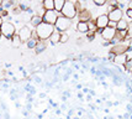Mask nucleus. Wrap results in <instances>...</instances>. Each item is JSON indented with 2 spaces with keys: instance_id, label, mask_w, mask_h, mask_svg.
Segmentation results:
<instances>
[{
  "instance_id": "nucleus-1",
  "label": "nucleus",
  "mask_w": 132,
  "mask_h": 119,
  "mask_svg": "<svg viewBox=\"0 0 132 119\" xmlns=\"http://www.w3.org/2000/svg\"><path fill=\"white\" fill-rule=\"evenodd\" d=\"M56 29L53 25H50V24H46V23H41L35 29V31H36V34L38 36V39L41 41H46V40L50 39V36L53 34V31H54Z\"/></svg>"
},
{
  "instance_id": "nucleus-2",
  "label": "nucleus",
  "mask_w": 132,
  "mask_h": 119,
  "mask_svg": "<svg viewBox=\"0 0 132 119\" xmlns=\"http://www.w3.org/2000/svg\"><path fill=\"white\" fill-rule=\"evenodd\" d=\"M0 31H1L3 37H5L6 40H11L12 36L17 32L16 26L12 24V21H4L0 27Z\"/></svg>"
},
{
  "instance_id": "nucleus-3",
  "label": "nucleus",
  "mask_w": 132,
  "mask_h": 119,
  "mask_svg": "<svg viewBox=\"0 0 132 119\" xmlns=\"http://www.w3.org/2000/svg\"><path fill=\"white\" fill-rule=\"evenodd\" d=\"M61 14H62V16L67 17V19H69V20L75 19L78 12H77V10H75L74 1H65V3H64L63 9H62V11H61Z\"/></svg>"
},
{
  "instance_id": "nucleus-4",
  "label": "nucleus",
  "mask_w": 132,
  "mask_h": 119,
  "mask_svg": "<svg viewBox=\"0 0 132 119\" xmlns=\"http://www.w3.org/2000/svg\"><path fill=\"white\" fill-rule=\"evenodd\" d=\"M70 26H72V20H69V19H67L64 16H58L57 21L54 24V29L57 31H59L61 34L62 32H67L70 29Z\"/></svg>"
},
{
  "instance_id": "nucleus-5",
  "label": "nucleus",
  "mask_w": 132,
  "mask_h": 119,
  "mask_svg": "<svg viewBox=\"0 0 132 119\" xmlns=\"http://www.w3.org/2000/svg\"><path fill=\"white\" fill-rule=\"evenodd\" d=\"M17 35H19V37L21 40V42H27L30 39H31V36H32V30L30 29V26L27 25H25L22 27H20V30L17 31Z\"/></svg>"
},
{
  "instance_id": "nucleus-6",
  "label": "nucleus",
  "mask_w": 132,
  "mask_h": 119,
  "mask_svg": "<svg viewBox=\"0 0 132 119\" xmlns=\"http://www.w3.org/2000/svg\"><path fill=\"white\" fill-rule=\"evenodd\" d=\"M57 19H58V14L54 11V10H51V11L45 12V15H43V17H42V21L54 26V24H56V21H57Z\"/></svg>"
},
{
  "instance_id": "nucleus-7",
  "label": "nucleus",
  "mask_w": 132,
  "mask_h": 119,
  "mask_svg": "<svg viewBox=\"0 0 132 119\" xmlns=\"http://www.w3.org/2000/svg\"><path fill=\"white\" fill-rule=\"evenodd\" d=\"M127 41H128V40H126V42H120V44H117V45L112 46L111 50H110V52L114 53L115 56L127 53Z\"/></svg>"
},
{
  "instance_id": "nucleus-8",
  "label": "nucleus",
  "mask_w": 132,
  "mask_h": 119,
  "mask_svg": "<svg viewBox=\"0 0 132 119\" xmlns=\"http://www.w3.org/2000/svg\"><path fill=\"white\" fill-rule=\"evenodd\" d=\"M106 15L109 17V21H114V23H116V24L123 19V11H122L121 9H119V8L114 9L112 11L109 12V14H106Z\"/></svg>"
},
{
  "instance_id": "nucleus-9",
  "label": "nucleus",
  "mask_w": 132,
  "mask_h": 119,
  "mask_svg": "<svg viewBox=\"0 0 132 119\" xmlns=\"http://www.w3.org/2000/svg\"><path fill=\"white\" fill-rule=\"evenodd\" d=\"M95 25H96L98 30H104L105 27H108V25H109V17H108V15L106 14L99 15L95 19Z\"/></svg>"
},
{
  "instance_id": "nucleus-10",
  "label": "nucleus",
  "mask_w": 132,
  "mask_h": 119,
  "mask_svg": "<svg viewBox=\"0 0 132 119\" xmlns=\"http://www.w3.org/2000/svg\"><path fill=\"white\" fill-rule=\"evenodd\" d=\"M101 37H103L106 42H109V41H111L112 39H115L116 36V29H112V27H105L104 30H101Z\"/></svg>"
},
{
  "instance_id": "nucleus-11",
  "label": "nucleus",
  "mask_w": 132,
  "mask_h": 119,
  "mask_svg": "<svg viewBox=\"0 0 132 119\" xmlns=\"http://www.w3.org/2000/svg\"><path fill=\"white\" fill-rule=\"evenodd\" d=\"M77 17H78L79 23H88L89 20H92V11L89 9H84L77 14Z\"/></svg>"
},
{
  "instance_id": "nucleus-12",
  "label": "nucleus",
  "mask_w": 132,
  "mask_h": 119,
  "mask_svg": "<svg viewBox=\"0 0 132 119\" xmlns=\"http://www.w3.org/2000/svg\"><path fill=\"white\" fill-rule=\"evenodd\" d=\"M127 61H128L127 53H123V55H117V56H115L114 63H115L116 66H125Z\"/></svg>"
},
{
  "instance_id": "nucleus-13",
  "label": "nucleus",
  "mask_w": 132,
  "mask_h": 119,
  "mask_svg": "<svg viewBox=\"0 0 132 119\" xmlns=\"http://www.w3.org/2000/svg\"><path fill=\"white\" fill-rule=\"evenodd\" d=\"M59 39H61V32L59 31H57V30H54L53 31V34L50 36V42H51L52 45H56V44H58L59 42Z\"/></svg>"
},
{
  "instance_id": "nucleus-14",
  "label": "nucleus",
  "mask_w": 132,
  "mask_h": 119,
  "mask_svg": "<svg viewBox=\"0 0 132 119\" xmlns=\"http://www.w3.org/2000/svg\"><path fill=\"white\" fill-rule=\"evenodd\" d=\"M42 8H43L46 11L54 10V0H45V1L42 3Z\"/></svg>"
},
{
  "instance_id": "nucleus-15",
  "label": "nucleus",
  "mask_w": 132,
  "mask_h": 119,
  "mask_svg": "<svg viewBox=\"0 0 132 119\" xmlns=\"http://www.w3.org/2000/svg\"><path fill=\"white\" fill-rule=\"evenodd\" d=\"M41 23H43V21H42V17L37 16V15H34V16H31V19H30V25L34 29L37 27Z\"/></svg>"
},
{
  "instance_id": "nucleus-16",
  "label": "nucleus",
  "mask_w": 132,
  "mask_h": 119,
  "mask_svg": "<svg viewBox=\"0 0 132 119\" xmlns=\"http://www.w3.org/2000/svg\"><path fill=\"white\" fill-rule=\"evenodd\" d=\"M46 48H47L46 41H38L37 45H36V47H35V51H36V53H42Z\"/></svg>"
},
{
  "instance_id": "nucleus-17",
  "label": "nucleus",
  "mask_w": 132,
  "mask_h": 119,
  "mask_svg": "<svg viewBox=\"0 0 132 119\" xmlns=\"http://www.w3.org/2000/svg\"><path fill=\"white\" fill-rule=\"evenodd\" d=\"M77 31H79L81 34H86L89 31V27H88V24L86 23H77Z\"/></svg>"
},
{
  "instance_id": "nucleus-18",
  "label": "nucleus",
  "mask_w": 132,
  "mask_h": 119,
  "mask_svg": "<svg viewBox=\"0 0 132 119\" xmlns=\"http://www.w3.org/2000/svg\"><path fill=\"white\" fill-rule=\"evenodd\" d=\"M64 0H54V11L57 12V14H61L62 11V9H63L64 6Z\"/></svg>"
},
{
  "instance_id": "nucleus-19",
  "label": "nucleus",
  "mask_w": 132,
  "mask_h": 119,
  "mask_svg": "<svg viewBox=\"0 0 132 119\" xmlns=\"http://www.w3.org/2000/svg\"><path fill=\"white\" fill-rule=\"evenodd\" d=\"M128 26H130V24L127 23L125 19H122V20H120L119 23H117V25H116V30H128Z\"/></svg>"
},
{
  "instance_id": "nucleus-20",
  "label": "nucleus",
  "mask_w": 132,
  "mask_h": 119,
  "mask_svg": "<svg viewBox=\"0 0 132 119\" xmlns=\"http://www.w3.org/2000/svg\"><path fill=\"white\" fill-rule=\"evenodd\" d=\"M21 44H22V42H21V40H20V37H19V35H17V32H16L11 39V46L15 47V48H17V47L21 46Z\"/></svg>"
},
{
  "instance_id": "nucleus-21",
  "label": "nucleus",
  "mask_w": 132,
  "mask_h": 119,
  "mask_svg": "<svg viewBox=\"0 0 132 119\" xmlns=\"http://www.w3.org/2000/svg\"><path fill=\"white\" fill-rule=\"evenodd\" d=\"M14 6H15V3H14L12 0H5V1H3V4H1V8H3L4 10H6V11H9Z\"/></svg>"
},
{
  "instance_id": "nucleus-22",
  "label": "nucleus",
  "mask_w": 132,
  "mask_h": 119,
  "mask_svg": "<svg viewBox=\"0 0 132 119\" xmlns=\"http://www.w3.org/2000/svg\"><path fill=\"white\" fill-rule=\"evenodd\" d=\"M86 24H88L89 31H92V32H94V34H95V32H96V30H98V29H96V25H95V20H94V19H92V20H89Z\"/></svg>"
},
{
  "instance_id": "nucleus-23",
  "label": "nucleus",
  "mask_w": 132,
  "mask_h": 119,
  "mask_svg": "<svg viewBox=\"0 0 132 119\" xmlns=\"http://www.w3.org/2000/svg\"><path fill=\"white\" fill-rule=\"evenodd\" d=\"M37 42L38 41H36V40L34 39H30L27 42H26V47L29 48V50H35V47H36V45H37Z\"/></svg>"
},
{
  "instance_id": "nucleus-24",
  "label": "nucleus",
  "mask_w": 132,
  "mask_h": 119,
  "mask_svg": "<svg viewBox=\"0 0 132 119\" xmlns=\"http://www.w3.org/2000/svg\"><path fill=\"white\" fill-rule=\"evenodd\" d=\"M68 40H69L68 32H62V34H61V39H59V42H61V44H65V42H68Z\"/></svg>"
},
{
  "instance_id": "nucleus-25",
  "label": "nucleus",
  "mask_w": 132,
  "mask_h": 119,
  "mask_svg": "<svg viewBox=\"0 0 132 119\" xmlns=\"http://www.w3.org/2000/svg\"><path fill=\"white\" fill-rule=\"evenodd\" d=\"M106 0H94L93 1V4L95 6H98V8H100V6H104V5H106Z\"/></svg>"
},
{
  "instance_id": "nucleus-26",
  "label": "nucleus",
  "mask_w": 132,
  "mask_h": 119,
  "mask_svg": "<svg viewBox=\"0 0 132 119\" xmlns=\"http://www.w3.org/2000/svg\"><path fill=\"white\" fill-rule=\"evenodd\" d=\"M86 39H88V41H94V39H95V34L94 32H92V31H88L86 32Z\"/></svg>"
},
{
  "instance_id": "nucleus-27",
  "label": "nucleus",
  "mask_w": 132,
  "mask_h": 119,
  "mask_svg": "<svg viewBox=\"0 0 132 119\" xmlns=\"http://www.w3.org/2000/svg\"><path fill=\"white\" fill-rule=\"evenodd\" d=\"M108 60L111 61V62H114V60H115V55H114V53H111V52H109V55H108Z\"/></svg>"
},
{
  "instance_id": "nucleus-28",
  "label": "nucleus",
  "mask_w": 132,
  "mask_h": 119,
  "mask_svg": "<svg viewBox=\"0 0 132 119\" xmlns=\"http://www.w3.org/2000/svg\"><path fill=\"white\" fill-rule=\"evenodd\" d=\"M77 98H78V99H80V101H84V94H83L81 92H78V94H77Z\"/></svg>"
},
{
  "instance_id": "nucleus-29",
  "label": "nucleus",
  "mask_w": 132,
  "mask_h": 119,
  "mask_svg": "<svg viewBox=\"0 0 132 119\" xmlns=\"http://www.w3.org/2000/svg\"><path fill=\"white\" fill-rule=\"evenodd\" d=\"M116 25H117V24L114 23V21H109V25H108V26H109V27H112V29H116Z\"/></svg>"
},
{
  "instance_id": "nucleus-30",
  "label": "nucleus",
  "mask_w": 132,
  "mask_h": 119,
  "mask_svg": "<svg viewBox=\"0 0 132 119\" xmlns=\"http://www.w3.org/2000/svg\"><path fill=\"white\" fill-rule=\"evenodd\" d=\"M89 92H90V89H89L88 87H83V92H81L83 94H88Z\"/></svg>"
},
{
  "instance_id": "nucleus-31",
  "label": "nucleus",
  "mask_w": 132,
  "mask_h": 119,
  "mask_svg": "<svg viewBox=\"0 0 132 119\" xmlns=\"http://www.w3.org/2000/svg\"><path fill=\"white\" fill-rule=\"evenodd\" d=\"M85 99L88 101V102H92V101H93V96H92V94H86Z\"/></svg>"
},
{
  "instance_id": "nucleus-32",
  "label": "nucleus",
  "mask_w": 132,
  "mask_h": 119,
  "mask_svg": "<svg viewBox=\"0 0 132 119\" xmlns=\"http://www.w3.org/2000/svg\"><path fill=\"white\" fill-rule=\"evenodd\" d=\"M127 9L132 10V1H128V3H127Z\"/></svg>"
},
{
  "instance_id": "nucleus-33",
  "label": "nucleus",
  "mask_w": 132,
  "mask_h": 119,
  "mask_svg": "<svg viewBox=\"0 0 132 119\" xmlns=\"http://www.w3.org/2000/svg\"><path fill=\"white\" fill-rule=\"evenodd\" d=\"M56 114H57V115H61V114H62V110H61V109H56Z\"/></svg>"
},
{
  "instance_id": "nucleus-34",
  "label": "nucleus",
  "mask_w": 132,
  "mask_h": 119,
  "mask_svg": "<svg viewBox=\"0 0 132 119\" xmlns=\"http://www.w3.org/2000/svg\"><path fill=\"white\" fill-rule=\"evenodd\" d=\"M77 89L79 91V89H83V86L81 85H77Z\"/></svg>"
},
{
  "instance_id": "nucleus-35",
  "label": "nucleus",
  "mask_w": 132,
  "mask_h": 119,
  "mask_svg": "<svg viewBox=\"0 0 132 119\" xmlns=\"http://www.w3.org/2000/svg\"><path fill=\"white\" fill-rule=\"evenodd\" d=\"M3 23H4V19L0 16V27H1V25H3Z\"/></svg>"
},
{
  "instance_id": "nucleus-36",
  "label": "nucleus",
  "mask_w": 132,
  "mask_h": 119,
  "mask_svg": "<svg viewBox=\"0 0 132 119\" xmlns=\"http://www.w3.org/2000/svg\"><path fill=\"white\" fill-rule=\"evenodd\" d=\"M46 97V93H41L40 94V98H45Z\"/></svg>"
},
{
  "instance_id": "nucleus-37",
  "label": "nucleus",
  "mask_w": 132,
  "mask_h": 119,
  "mask_svg": "<svg viewBox=\"0 0 132 119\" xmlns=\"http://www.w3.org/2000/svg\"><path fill=\"white\" fill-rule=\"evenodd\" d=\"M101 103H103L101 99H96V104H101Z\"/></svg>"
},
{
  "instance_id": "nucleus-38",
  "label": "nucleus",
  "mask_w": 132,
  "mask_h": 119,
  "mask_svg": "<svg viewBox=\"0 0 132 119\" xmlns=\"http://www.w3.org/2000/svg\"><path fill=\"white\" fill-rule=\"evenodd\" d=\"M73 77H74V79H75V81H77V79L79 78V76H78V74H77V73H75V74H74V76H73Z\"/></svg>"
},
{
  "instance_id": "nucleus-39",
  "label": "nucleus",
  "mask_w": 132,
  "mask_h": 119,
  "mask_svg": "<svg viewBox=\"0 0 132 119\" xmlns=\"http://www.w3.org/2000/svg\"><path fill=\"white\" fill-rule=\"evenodd\" d=\"M5 67H6V68H9V67H11V65H10V63H6V65H5Z\"/></svg>"
},
{
  "instance_id": "nucleus-40",
  "label": "nucleus",
  "mask_w": 132,
  "mask_h": 119,
  "mask_svg": "<svg viewBox=\"0 0 132 119\" xmlns=\"http://www.w3.org/2000/svg\"><path fill=\"white\" fill-rule=\"evenodd\" d=\"M106 104H108V107H111V106H112V103H111V102H108Z\"/></svg>"
},
{
  "instance_id": "nucleus-41",
  "label": "nucleus",
  "mask_w": 132,
  "mask_h": 119,
  "mask_svg": "<svg viewBox=\"0 0 132 119\" xmlns=\"http://www.w3.org/2000/svg\"><path fill=\"white\" fill-rule=\"evenodd\" d=\"M72 119H80L79 117H74V118H72Z\"/></svg>"
},
{
  "instance_id": "nucleus-42",
  "label": "nucleus",
  "mask_w": 132,
  "mask_h": 119,
  "mask_svg": "<svg viewBox=\"0 0 132 119\" xmlns=\"http://www.w3.org/2000/svg\"><path fill=\"white\" fill-rule=\"evenodd\" d=\"M1 37H3V35H1V31H0V40H1Z\"/></svg>"
},
{
  "instance_id": "nucleus-43",
  "label": "nucleus",
  "mask_w": 132,
  "mask_h": 119,
  "mask_svg": "<svg viewBox=\"0 0 132 119\" xmlns=\"http://www.w3.org/2000/svg\"><path fill=\"white\" fill-rule=\"evenodd\" d=\"M1 4H3V1H1V0H0V8H1Z\"/></svg>"
},
{
  "instance_id": "nucleus-44",
  "label": "nucleus",
  "mask_w": 132,
  "mask_h": 119,
  "mask_svg": "<svg viewBox=\"0 0 132 119\" xmlns=\"http://www.w3.org/2000/svg\"><path fill=\"white\" fill-rule=\"evenodd\" d=\"M59 119H62V118H59Z\"/></svg>"
},
{
  "instance_id": "nucleus-45",
  "label": "nucleus",
  "mask_w": 132,
  "mask_h": 119,
  "mask_svg": "<svg viewBox=\"0 0 132 119\" xmlns=\"http://www.w3.org/2000/svg\"><path fill=\"white\" fill-rule=\"evenodd\" d=\"M131 72H132V71H131Z\"/></svg>"
}]
</instances>
